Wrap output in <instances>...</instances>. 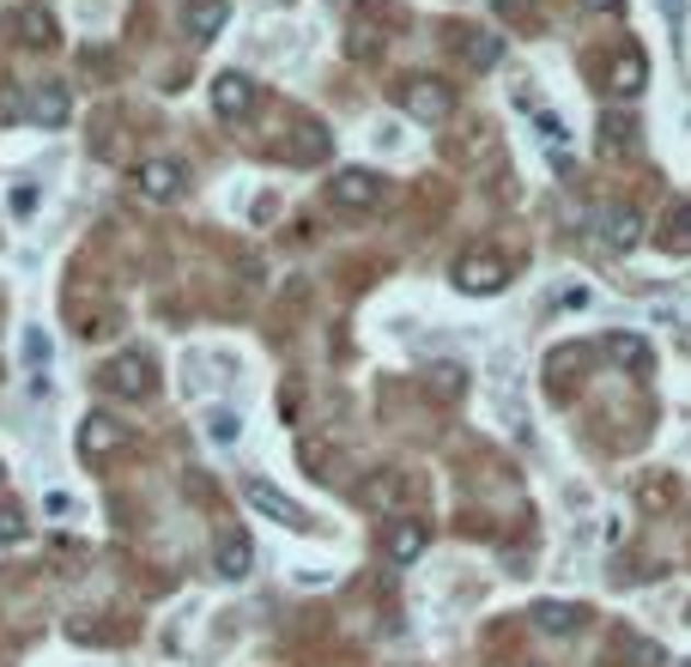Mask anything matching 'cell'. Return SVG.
I'll list each match as a JSON object with an SVG mask.
<instances>
[{"label":"cell","mask_w":691,"mask_h":667,"mask_svg":"<svg viewBox=\"0 0 691 667\" xmlns=\"http://www.w3.org/2000/svg\"><path fill=\"white\" fill-rule=\"evenodd\" d=\"M449 279H456V291H468V298H497V291L509 286V262L497 249H461Z\"/></svg>","instance_id":"1"},{"label":"cell","mask_w":691,"mask_h":667,"mask_svg":"<svg viewBox=\"0 0 691 667\" xmlns=\"http://www.w3.org/2000/svg\"><path fill=\"white\" fill-rule=\"evenodd\" d=\"M394 104H401V116H413V122H449L456 85H444L437 73H413V79L394 85Z\"/></svg>","instance_id":"2"},{"label":"cell","mask_w":691,"mask_h":667,"mask_svg":"<svg viewBox=\"0 0 691 667\" xmlns=\"http://www.w3.org/2000/svg\"><path fill=\"white\" fill-rule=\"evenodd\" d=\"M104 389L122 394V401H152L158 394V365L140 353V346H122V353L104 365Z\"/></svg>","instance_id":"3"},{"label":"cell","mask_w":691,"mask_h":667,"mask_svg":"<svg viewBox=\"0 0 691 667\" xmlns=\"http://www.w3.org/2000/svg\"><path fill=\"white\" fill-rule=\"evenodd\" d=\"M243 504H249L255 516H267V522L291 528V534H310V528H315V516L303 510L298 497H286L279 485H267V480H243Z\"/></svg>","instance_id":"4"},{"label":"cell","mask_w":691,"mask_h":667,"mask_svg":"<svg viewBox=\"0 0 691 667\" xmlns=\"http://www.w3.org/2000/svg\"><path fill=\"white\" fill-rule=\"evenodd\" d=\"M327 200H334L339 212H370L382 200V176L365 171V164H346V171L327 183Z\"/></svg>","instance_id":"5"},{"label":"cell","mask_w":691,"mask_h":667,"mask_svg":"<svg viewBox=\"0 0 691 667\" xmlns=\"http://www.w3.org/2000/svg\"><path fill=\"white\" fill-rule=\"evenodd\" d=\"M25 122H37V128H67V122H73V92H67L61 79L25 85Z\"/></svg>","instance_id":"6"},{"label":"cell","mask_w":691,"mask_h":667,"mask_svg":"<svg viewBox=\"0 0 691 667\" xmlns=\"http://www.w3.org/2000/svg\"><path fill=\"white\" fill-rule=\"evenodd\" d=\"M122 444H128V425H122L116 413H104V406H97V413H85V419H79V456H85V461L116 456Z\"/></svg>","instance_id":"7"},{"label":"cell","mask_w":691,"mask_h":667,"mask_svg":"<svg viewBox=\"0 0 691 667\" xmlns=\"http://www.w3.org/2000/svg\"><path fill=\"white\" fill-rule=\"evenodd\" d=\"M255 97L262 92H255V79L249 73H219L212 79V116L219 122H249L255 116Z\"/></svg>","instance_id":"8"},{"label":"cell","mask_w":691,"mask_h":667,"mask_svg":"<svg viewBox=\"0 0 691 667\" xmlns=\"http://www.w3.org/2000/svg\"><path fill=\"white\" fill-rule=\"evenodd\" d=\"M212 571H219V583H243V576L255 571V540H249L243 528H224V534L212 540Z\"/></svg>","instance_id":"9"},{"label":"cell","mask_w":691,"mask_h":667,"mask_svg":"<svg viewBox=\"0 0 691 667\" xmlns=\"http://www.w3.org/2000/svg\"><path fill=\"white\" fill-rule=\"evenodd\" d=\"M425 547H430V522H418V516H394L389 534H382V559H389V564L425 559Z\"/></svg>","instance_id":"10"},{"label":"cell","mask_w":691,"mask_h":667,"mask_svg":"<svg viewBox=\"0 0 691 667\" xmlns=\"http://www.w3.org/2000/svg\"><path fill=\"white\" fill-rule=\"evenodd\" d=\"M134 183H140L146 200H176L188 188V171L176 164V158H146L140 171H134Z\"/></svg>","instance_id":"11"},{"label":"cell","mask_w":691,"mask_h":667,"mask_svg":"<svg viewBox=\"0 0 691 667\" xmlns=\"http://www.w3.org/2000/svg\"><path fill=\"white\" fill-rule=\"evenodd\" d=\"M231 25V0H188L183 7V37L188 43H212Z\"/></svg>","instance_id":"12"},{"label":"cell","mask_w":691,"mask_h":667,"mask_svg":"<svg viewBox=\"0 0 691 667\" xmlns=\"http://www.w3.org/2000/svg\"><path fill=\"white\" fill-rule=\"evenodd\" d=\"M607 85H613V97H637L643 85H649V61H643L637 43H625V49L607 61Z\"/></svg>","instance_id":"13"},{"label":"cell","mask_w":691,"mask_h":667,"mask_svg":"<svg viewBox=\"0 0 691 667\" xmlns=\"http://www.w3.org/2000/svg\"><path fill=\"white\" fill-rule=\"evenodd\" d=\"M534 631H546V637H576V631L588 625V607L583 601H534Z\"/></svg>","instance_id":"14"},{"label":"cell","mask_w":691,"mask_h":667,"mask_svg":"<svg viewBox=\"0 0 691 667\" xmlns=\"http://www.w3.org/2000/svg\"><path fill=\"white\" fill-rule=\"evenodd\" d=\"M418 389H425L437 406H461L468 401V365H449L444 358V365H430L425 377H418Z\"/></svg>","instance_id":"15"},{"label":"cell","mask_w":691,"mask_h":667,"mask_svg":"<svg viewBox=\"0 0 691 667\" xmlns=\"http://www.w3.org/2000/svg\"><path fill=\"white\" fill-rule=\"evenodd\" d=\"M600 353L613 358L619 370H649L655 365V346L643 341V334H631V327H613V334L600 341Z\"/></svg>","instance_id":"16"},{"label":"cell","mask_w":691,"mask_h":667,"mask_svg":"<svg viewBox=\"0 0 691 667\" xmlns=\"http://www.w3.org/2000/svg\"><path fill=\"white\" fill-rule=\"evenodd\" d=\"M456 55H461V67H468V73H485V67L504 61V37H492V31H461V37H456Z\"/></svg>","instance_id":"17"},{"label":"cell","mask_w":691,"mask_h":667,"mask_svg":"<svg viewBox=\"0 0 691 667\" xmlns=\"http://www.w3.org/2000/svg\"><path fill=\"white\" fill-rule=\"evenodd\" d=\"M600 237H607L613 255H631V249L643 243V212L637 207H613L607 219H600Z\"/></svg>","instance_id":"18"},{"label":"cell","mask_w":691,"mask_h":667,"mask_svg":"<svg viewBox=\"0 0 691 667\" xmlns=\"http://www.w3.org/2000/svg\"><path fill=\"white\" fill-rule=\"evenodd\" d=\"M401 492H406V480H401L394 468L370 473V480H365V510H377V516H401Z\"/></svg>","instance_id":"19"},{"label":"cell","mask_w":691,"mask_h":667,"mask_svg":"<svg viewBox=\"0 0 691 667\" xmlns=\"http://www.w3.org/2000/svg\"><path fill=\"white\" fill-rule=\"evenodd\" d=\"M13 31H19V43H31V49H55V43H61V25H55L49 7H25V13L13 19Z\"/></svg>","instance_id":"20"},{"label":"cell","mask_w":691,"mask_h":667,"mask_svg":"<svg viewBox=\"0 0 691 667\" xmlns=\"http://www.w3.org/2000/svg\"><path fill=\"white\" fill-rule=\"evenodd\" d=\"M588 358H595V353H588L583 341H564V346H552V353H546V382H552V389H558V382H571L576 370L588 365Z\"/></svg>","instance_id":"21"},{"label":"cell","mask_w":691,"mask_h":667,"mask_svg":"<svg viewBox=\"0 0 691 667\" xmlns=\"http://www.w3.org/2000/svg\"><path fill=\"white\" fill-rule=\"evenodd\" d=\"M631 134H637V128H631V122L625 116H600V152H631V146H637V140H631Z\"/></svg>","instance_id":"22"},{"label":"cell","mask_w":691,"mask_h":667,"mask_svg":"<svg viewBox=\"0 0 691 667\" xmlns=\"http://www.w3.org/2000/svg\"><path fill=\"white\" fill-rule=\"evenodd\" d=\"M237 432H243V419H237L231 406H212V413H207V437H212L219 449H231V444H237Z\"/></svg>","instance_id":"23"},{"label":"cell","mask_w":691,"mask_h":667,"mask_svg":"<svg viewBox=\"0 0 691 667\" xmlns=\"http://www.w3.org/2000/svg\"><path fill=\"white\" fill-rule=\"evenodd\" d=\"M492 13L509 19V25H522V31L540 25V7H534V0H492Z\"/></svg>","instance_id":"24"},{"label":"cell","mask_w":691,"mask_h":667,"mask_svg":"<svg viewBox=\"0 0 691 667\" xmlns=\"http://www.w3.org/2000/svg\"><path fill=\"white\" fill-rule=\"evenodd\" d=\"M25 534H31L25 510H19V504H0V547H19Z\"/></svg>","instance_id":"25"},{"label":"cell","mask_w":691,"mask_h":667,"mask_svg":"<svg viewBox=\"0 0 691 667\" xmlns=\"http://www.w3.org/2000/svg\"><path fill=\"white\" fill-rule=\"evenodd\" d=\"M667 249H691V200L667 212Z\"/></svg>","instance_id":"26"},{"label":"cell","mask_w":691,"mask_h":667,"mask_svg":"<svg viewBox=\"0 0 691 667\" xmlns=\"http://www.w3.org/2000/svg\"><path fill=\"white\" fill-rule=\"evenodd\" d=\"M625 655H631L637 667H661V662H667L661 643H649V637H625Z\"/></svg>","instance_id":"27"},{"label":"cell","mask_w":691,"mask_h":667,"mask_svg":"<svg viewBox=\"0 0 691 667\" xmlns=\"http://www.w3.org/2000/svg\"><path fill=\"white\" fill-rule=\"evenodd\" d=\"M540 140H546L552 152L564 158V140H571V134H564V122H558V116H540Z\"/></svg>","instance_id":"28"},{"label":"cell","mask_w":691,"mask_h":667,"mask_svg":"<svg viewBox=\"0 0 691 667\" xmlns=\"http://www.w3.org/2000/svg\"><path fill=\"white\" fill-rule=\"evenodd\" d=\"M7 207H13V212H37V183H13Z\"/></svg>","instance_id":"29"},{"label":"cell","mask_w":691,"mask_h":667,"mask_svg":"<svg viewBox=\"0 0 691 667\" xmlns=\"http://www.w3.org/2000/svg\"><path fill=\"white\" fill-rule=\"evenodd\" d=\"M25 116V92H7V85H0V122H19Z\"/></svg>","instance_id":"30"},{"label":"cell","mask_w":691,"mask_h":667,"mask_svg":"<svg viewBox=\"0 0 691 667\" xmlns=\"http://www.w3.org/2000/svg\"><path fill=\"white\" fill-rule=\"evenodd\" d=\"M588 13H619V0H583Z\"/></svg>","instance_id":"31"},{"label":"cell","mask_w":691,"mask_h":667,"mask_svg":"<svg viewBox=\"0 0 691 667\" xmlns=\"http://www.w3.org/2000/svg\"><path fill=\"white\" fill-rule=\"evenodd\" d=\"M522 667H540V662H522Z\"/></svg>","instance_id":"32"},{"label":"cell","mask_w":691,"mask_h":667,"mask_svg":"<svg viewBox=\"0 0 691 667\" xmlns=\"http://www.w3.org/2000/svg\"><path fill=\"white\" fill-rule=\"evenodd\" d=\"M0 480H7V468H0Z\"/></svg>","instance_id":"33"},{"label":"cell","mask_w":691,"mask_h":667,"mask_svg":"<svg viewBox=\"0 0 691 667\" xmlns=\"http://www.w3.org/2000/svg\"><path fill=\"white\" fill-rule=\"evenodd\" d=\"M679 667H691V662H679Z\"/></svg>","instance_id":"34"}]
</instances>
